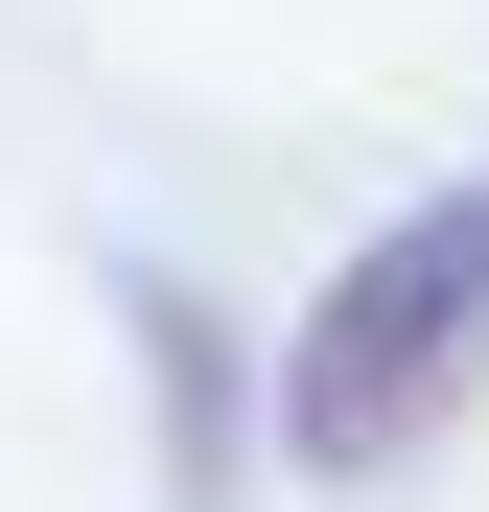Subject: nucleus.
Listing matches in <instances>:
<instances>
[{
    "instance_id": "1",
    "label": "nucleus",
    "mask_w": 489,
    "mask_h": 512,
    "mask_svg": "<svg viewBox=\"0 0 489 512\" xmlns=\"http://www.w3.org/2000/svg\"><path fill=\"white\" fill-rule=\"evenodd\" d=\"M466 373H489V163L420 187V210H373V233L303 280V326H280V466H303V489L420 466L443 419H466Z\"/></svg>"
}]
</instances>
